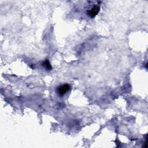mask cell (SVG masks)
Segmentation results:
<instances>
[{
	"instance_id": "obj_1",
	"label": "cell",
	"mask_w": 148,
	"mask_h": 148,
	"mask_svg": "<svg viewBox=\"0 0 148 148\" xmlns=\"http://www.w3.org/2000/svg\"><path fill=\"white\" fill-rule=\"evenodd\" d=\"M71 88V86L68 84H64L61 86H60L57 88V92L58 94L62 97L63 96L66 92H68Z\"/></svg>"
},
{
	"instance_id": "obj_2",
	"label": "cell",
	"mask_w": 148,
	"mask_h": 148,
	"mask_svg": "<svg viewBox=\"0 0 148 148\" xmlns=\"http://www.w3.org/2000/svg\"><path fill=\"white\" fill-rule=\"evenodd\" d=\"M100 8L98 5H94L92 8L87 11V14L90 17H94L99 12Z\"/></svg>"
},
{
	"instance_id": "obj_3",
	"label": "cell",
	"mask_w": 148,
	"mask_h": 148,
	"mask_svg": "<svg viewBox=\"0 0 148 148\" xmlns=\"http://www.w3.org/2000/svg\"><path fill=\"white\" fill-rule=\"evenodd\" d=\"M43 65L45 67L46 69L47 70H51L52 69V66L50 64V62L48 60H45V61L43 62Z\"/></svg>"
}]
</instances>
